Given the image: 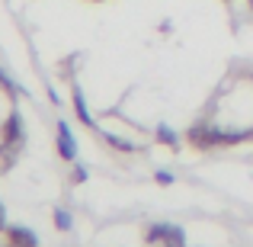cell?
I'll return each instance as SVG.
<instances>
[{
  "instance_id": "1",
  "label": "cell",
  "mask_w": 253,
  "mask_h": 247,
  "mask_svg": "<svg viewBox=\"0 0 253 247\" xmlns=\"http://www.w3.org/2000/svg\"><path fill=\"white\" fill-rule=\"evenodd\" d=\"M186 142H189L196 151L228 148V132H224V125H215V122H196V125H189V132H186Z\"/></svg>"
},
{
  "instance_id": "2",
  "label": "cell",
  "mask_w": 253,
  "mask_h": 247,
  "mask_svg": "<svg viewBox=\"0 0 253 247\" xmlns=\"http://www.w3.org/2000/svg\"><path fill=\"white\" fill-rule=\"evenodd\" d=\"M144 244L148 247H186V228L170 222H151L144 225Z\"/></svg>"
},
{
  "instance_id": "3",
  "label": "cell",
  "mask_w": 253,
  "mask_h": 247,
  "mask_svg": "<svg viewBox=\"0 0 253 247\" xmlns=\"http://www.w3.org/2000/svg\"><path fill=\"white\" fill-rule=\"evenodd\" d=\"M0 142L19 145V148L26 145V125H23V112L19 109H10V116L3 119V125H0Z\"/></svg>"
},
{
  "instance_id": "4",
  "label": "cell",
  "mask_w": 253,
  "mask_h": 247,
  "mask_svg": "<svg viewBox=\"0 0 253 247\" xmlns=\"http://www.w3.org/2000/svg\"><path fill=\"white\" fill-rule=\"evenodd\" d=\"M55 145H58L61 161H68V164L77 161V138H74V132H71V125L64 122V119H58V125H55Z\"/></svg>"
},
{
  "instance_id": "5",
  "label": "cell",
  "mask_w": 253,
  "mask_h": 247,
  "mask_svg": "<svg viewBox=\"0 0 253 247\" xmlns=\"http://www.w3.org/2000/svg\"><path fill=\"white\" fill-rule=\"evenodd\" d=\"M3 238H6L3 247H39V235L26 225H6Z\"/></svg>"
},
{
  "instance_id": "6",
  "label": "cell",
  "mask_w": 253,
  "mask_h": 247,
  "mask_svg": "<svg viewBox=\"0 0 253 247\" xmlns=\"http://www.w3.org/2000/svg\"><path fill=\"white\" fill-rule=\"evenodd\" d=\"M71 106H74V116H77V122L86 125V129H96V119H93V112H90V106H86V97H84V90H81V84H71Z\"/></svg>"
},
{
  "instance_id": "7",
  "label": "cell",
  "mask_w": 253,
  "mask_h": 247,
  "mask_svg": "<svg viewBox=\"0 0 253 247\" xmlns=\"http://www.w3.org/2000/svg\"><path fill=\"white\" fill-rule=\"evenodd\" d=\"M154 142H157V145H164V148H170V151H179V135L170 129L167 122H161V125L154 129Z\"/></svg>"
},
{
  "instance_id": "8",
  "label": "cell",
  "mask_w": 253,
  "mask_h": 247,
  "mask_svg": "<svg viewBox=\"0 0 253 247\" xmlns=\"http://www.w3.org/2000/svg\"><path fill=\"white\" fill-rule=\"evenodd\" d=\"M99 135H103V142L109 145V148H116L119 154H131V151H138V145H135V142H128V138L116 135V132H99Z\"/></svg>"
},
{
  "instance_id": "9",
  "label": "cell",
  "mask_w": 253,
  "mask_h": 247,
  "mask_svg": "<svg viewBox=\"0 0 253 247\" xmlns=\"http://www.w3.org/2000/svg\"><path fill=\"white\" fill-rule=\"evenodd\" d=\"M19 151H23V148H19V145H3V142H0V177H3V173L10 170L13 164H16Z\"/></svg>"
},
{
  "instance_id": "10",
  "label": "cell",
  "mask_w": 253,
  "mask_h": 247,
  "mask_svg": "<svg viewBox=\"0 0 253 247\" xmlns=\"http://www.w3.org/2000/svg\"><path fill=\"white\" fill-rule=\"evenodd\" d=\"M51 222H55L58 231H71L74 228V215H71L64 205H55V209H51Z\"/></svg>"
},
{
  "instance_id": "11",
  "label": "cell",
  "mask_w": 253,
  "mask_h": 247,
  "mask_svg": "<svg viewBox=\"0 0 253 247\" xmlns=\"http://www.w3.org/2000/svg\"><path fill=\"white\" fill-rule=\"evenodd\" d=\"M0 90H6L10 97H26V90H23V87H19L16 81H13L6 71H0Z\"/></svg>"
},
{
  "instance_id": "12",
  "label": "cell",
  "mask_w": 253,
  "mask_h": 247,
  "mask_svg": "<svg viewBox=\"0 0 253 247\" xmlns=\"http://www.w3.org/2000/svg\"><path fill=\"white\" fill-rule=\"evenodd\" d=\"M86 180H90V170H86L81 161H74V164H71V183L81 186V183H86Z\"/></svg>"
},
{
  "instance_id": "13",
  "label": "cell",
  "mask_w": 253,
  "mask_h": 247,
  "mask_svg": "<svg viewBox=\"0 0 253 247\" xmlns=\"http://www.w3.org/2000/svg\"><path fill=\"white\" fill-rule=\"evenodd\" d=\"M154 180H157V186H173V173L170 170H154Z\"/></svg>"
},
{
  "instance_id": "14",
  "label": "cell",
  "mask_w": 253,
  "mask_h": 247,
  "mask_svg": "<svg viewBox=\"0 0 253 247\" xmlns=\"http://www.w3.org/2000/svg\"><path fill=\"white\" fill-rule=\"evenodd\" d=\"M6 231V209H3V202H0V235Z\"/></svg>"
},
{
  "instance_id": "15",
  "label": "cell",
  "mask_w": 253,
  "mask_h": 247,
  "mask_svg": "<svg viewBox=\"0 0 253 247\" xmlns=\"http://www.w3.org/2000/svg\"><path fill=\"white\" fill-rule=\"evenodd\" d=\"M161 32H164V36H167V32H173V23H170V19H164V23H161Z\"/></svg>"
},
{
  "instance_id": "16",
  "label": "cell",
  "mask_w": 253,
  "mask_h": 247,
  "mask_svg": "<svg viewBox=\"0 0 253 247\" xmlns=\"http://www.w3.org/2000/svg\"><path fill=\"white\" fill-rule=\"evenodd\" d=\"M247 3H250V10H253V0H247Z\"/></svg>"
},
{
  "instance_id": "17",
  "label": "cell",
  "mask_w": 253,
  "mask_h": 247,
  "mask_svg": "<svg viewBox=\"0 0 253 247\" xmlns=\"http://www.w3.org/2000/svg\"><path fill=\"white\" fill-rule=\"evenodd\" d=\"M90 3H99V0H90Z\"/></svg>"
},
{
  "instance_id": "18",
  "label": "cell",
  "mask_w": 253,
  "mask_h": 247,
  "mask_svg": "<svg viewBox=\"0 0 253 247\" xmlns=\"http://www.w3.org/2000/svg\"><path fill=\"white\" fill-rule=\"evenodd\" d=\"M228 3H231V0H228Z\"/></svg>"
}]
</instances>
